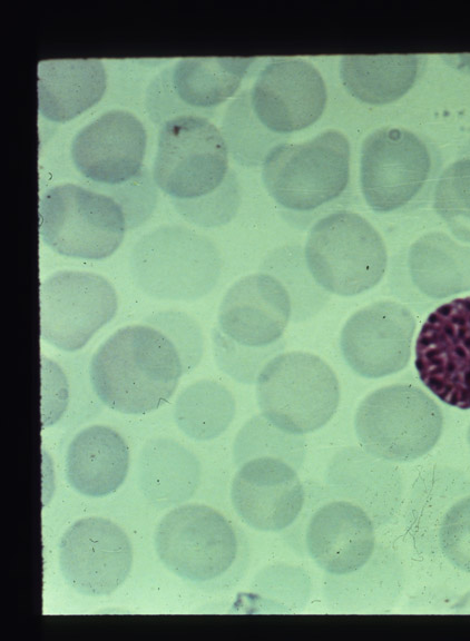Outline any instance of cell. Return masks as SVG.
<instances>
[{
	"mask_svg": "<svg viewBox=\"0 0 470 641\" xmlns=\"http://www.w3.org/2000/svg\"><path fill=\"white\" fill-rule=\"evenodd\" d=\"M228 172V147L221 130L205 117L185 114L166 120L159 130L153 165L156 185L177 205L184 203L182 215H190L199 225L214 226L228 220L216 205V191Z\"/></svg>",
	"mask_w": 470,
	"mask_h": 641,
	"instance_id": "obj_2",
	"label": "cell"
},
{
	"mask_svg": "<svg viewBox=\"0 0 470 641\" xmlns=\"http://www.w3.org/2000/svg\"><path fill=\"white\" fill-rule=\"evenodd\" d=\"M442 424L440 407L411 384H394L370 393L354 418L365 451L390 462H409L424 455L439 440Z\"/></svg>",
	"mask_w": 470,
	"mask_h": 641,
	"instance_id": "obj_8",
	"label": "cell"
},
{
	"mask_svg": "<svg viewBox=\"0 0 470 641\" xmlns=\"http://www.w3.org/2000/svg\"><path fill=\"white\" fill-rule=\"evenodd\" d=\"M255 60L239 57L183 58L170 70L168 81L175 98L185 106L212 108L237 91Z\"/></svg>",
	"mask_w": 470,
	"mask_h": 641,
	"instance_id": "obj_24",
	"label": "cell"
},
{
	"mask_svg": "<svg viewBox=\"0 0 470 641\" xmlns=\"http://www.w3.org/2000/svg\"><path fill=\"white\" fill-rule=\"evenodd\" d=\"M326 101V85L321 72L301 58L271 60L260 71L249 92L255 118L275 134L310 127L322 116Z\"/></svg>",
	"mask_w": 470,
	"mask_h": 641,
	"instance_id": "obj_14",
	"label": "cell"
},
{
	"mask_svg": "<svg viewBox=\"0 0 470 641\" xmlns=\"http://www.w3.org/2000/svg\"><path fill=\"white\" fill-rule=\"evenodd\" d=\"M126 226L114 198L76 184L53 186L40 199V237L61 256L102 260L118 249Z\"/></svg>",
	"mask_w": 470,
	"mask_h": 641,
	"instance_id": "obj_9",
	"label": "cell"
},
{
	"mask_svg": "<svg viewBox=\"0 0 470 641\" xmlns=\"http://www.w3.org/2000/svg\"><path fill=\"white\" fill-rule=\"evenodd\" d=\"M368 514L349 501L332 500L314 509L303 530V544L317 568L332 575L360 570L374 550Z\"/></svg>",
	"mask_w": 470,
	"mask_h": 641,
	"instance_id": "obj_20",
	"label": "cell"
},
{
	"mask_svg": "<svg viewBox=\"0 0 470 641\" xmlns=\"http://www.w3.org/2000/svg\"><path fill=\"white\" fill-rule=\"evenodd\" d=\"M154 546L167 570L207 592L232 588L248 566L244 533L221 512L200 503L169 511L155 529Z\"/></svg>",
	"mask_w": 470,
	"mask_h": 641,
	"instance_id": "obj_3",
	"label": "cell"
},
{
	"mask_svg": "<svg viewBox=\"0 0 470 641\" xmlns=\"http://www.w3.org/2000/svg\"><path fill=\"white\" fill-rule=\"evenodd\" d=\"M40 337L63 352L81 349L117 314L114 285L102 275L60 269L40 284Z\"/></svg>",
	"mask_w": 470,
	"mask_h": 641,
	"instance_id": "obj_10",
	"label": "cell"
},
{
	"mask_svg": "<svg viewBox=\"0 0 470 641\" xmlns=\"http://www.w3.org/2000/svg\"><path fill=\"white\" fill-rule=\"evenodd\" d=\"M415 369L443 403L470 410V296L433 310L415 342Z\"/></svg>",
	"mask_w": 470,
	"mask_h": 641,
	"instance_id": "obj_11",
	"label": "cell"
},
{
	"mask_svg": "<svg viewBox=\"0 0 470 641\" xmlns=\"http://www.w3.org/2000/svg\"><path fill=\"white\" fill-rule=\"evenodd\" d=\"M409 272L415 287L431 298H445L470 290V246L447 234L430 231L409 250Z\"/></svg>",
	"mask_w": 470,
	"mask_h": 641,
	"instance_id": "obj_23",
	"label": "cell"
},
{
	"mask_svg": "<svg viewBox=\"0 0 470 641\" xmlns=\"http://www.w3.org/2000/svg\"><path fill=\"white\" fill-rule=\"evenodd\" d=\"M147 134L140 120L129 111L112 109L82 127L70 146L71 159L86 178L118 185L141 169Z\"/></svg>",
	"mask_w": 470,
	"mask_h": 641,
	"instance_id": "obj_18",
	"label": "cell"
},
{
	"mask_svg": "<svg viewBox=\"0 0 470 641\" xmlns=\"http://www.w3.org/2000/svg\"><path fill=\"white\" fill-rule=\"evenodd\" d=\"M430 168L429 150L415 134L400 127L376 129L362 142L361 191L372 210L394 211L419 194Z\"/></svg>",
	"mask_w": 470,
	"mask_h": 641,
	"instance_id": "obj_12",
	"label": "cell"
},
{
	"mask_svg": "<svg viewBox=\"0 0 470 641\" xmlns=\"http://www.w3.org/2000/svg\"><path fill=\"white\" fill-rule=\"evenodd\" d=\"M467 437H468V442H469V446H470V426L468 428V436Z\"/></svg>",
	"mask_w": 470,
	"mask_h": 641,
	"instance_id": "obj_30",
	"label": "cell"
},
{
	"mask_svg": "<svg viewBox=\"0 0 470 641\" xmlns=\"http://www.w3.org/2000/svg\"><path fill=\"white\" fill-rule=\"evenodd\" d=\"M192 235V234H190ZM188 237L178 249L155 247L144 239L133 256V277L147 295L161 299L190 300L207 294L219 277V264L203 239Z\"/></svg>",
	"mask_w": 470,
	"mask_h": 641,
	"instance_id": "obj_19",
	"label": "cell"
},
{
	"mask_svg": "<svg viewBox=\"0 0 470 641\" xmlns=\"http://www.w3.org/2000/svg\"><path fill=\"white\" fill-rule=\"evenodd\" d=\"M414 329L415 319L404 305L380 300L349 317L341 331L340 348L358 375L384 377L407 366Z\"/></svg>",
	"mask_w": 470,
	"mask_h": 641,
	"instance_id": "obj_15",
	"label": "cell"
},
{
	"mask_svg": "<svg viewBox=\"0 0 470 641\" xmlns=\"http://www.w3.org/2000/svg\"><path fill=\"white\" fill-rule=\"evenodd\" d=\"M236 514L249 527L280 532L298 517L305 491L297 473L283 460L258 456L245 462L231 486Z\"/></svg>",
	"mask_w": 470,
	"mask_h": 641,
	"instance_id": "obj_17",
	"label": "cell"
},
{
	"mask_svg": "<svg viewBox=\"0 0 470 641\" xmlns=\"http://www.w3.org/2000/svg\"><path fill=\"white\" fill-rule=\"evenodd\" d=\"M38 111L53 122L69 121L97 103L107 78L99 59H57L38 63Z\"/></svg>",
	"mask_w": 470,
	"mask_h": 641,
	"instance_id": "obj_22",
	"label": "cell"
},
{
	"mask_svg": "<svg viewBox=\"0 0 470 641\" xmlns=\"http://www.w3.org/2000/svg\"><path fill=\"white\" fill-rule=\"evenodd\" d=\"M350 179V144L326 129L297 144H278L265 155L262 180L277 205L295 213L313 211L336 199Z\"/></svg>",
	"mask_w": 470,
	"mask_h": 641,
	"instance_id": "obj_6",
	"label": "cell"
},
{
	"mask_svg": "<svg viewBox=\"0 0 470 641\" xmlns=\"http://www.w3.org/2000/svg\"><path fill=\"white\" fill-rule=\"evenodd\" d=\"M146 322L173 341L183 357L186 371L196 366L202 356V335L193 319L180 313H161Z\"/></svg>",
	"mask_w": 470,
	"mask_h": 641,
	"instance_id": "obj_29",
	"label": "cell"
},
{
	"mask_svg": "<svg viewBox=\"0 0 470 641\" xmlns=\"http://www.w3.org/2000/svg\"><path fill=\"white\" fill-rule=\"evenodd\" d=\"M306 267L324 290L354 296L373 288L388 265L385 244L358 213L336 210L311 228L304 248Z\"/></svg>",
	"mask_w": 470,
	"mask_h": 641,
	"instance_id": "obj_7",
	"label": "cell"
},
{
	"mask_svg": "<svg viewBox=\"0 0 470 641\" xmlns=\"http://www.w3.org/2000/svg\"><path fill=\"white\" fill-rule=\"evenodd\" d=\"M433 206L451 233L470 243V158L444 169L435 186Z\"/></svg>",
	"mask_w": 470,
	"mask_h": 641,
	"instance_id": "obj_28",
	"label": "cell"
},
{
	"mask_svg": "<svg viewBox=\"0 0 470 641\" xmlns=\"http://www.w3.org/2000/svg\"><path fill=\"white\" fill-rule=\"evenodd\" d=\"M58 559L66 583L87 596L109 595L127 579L133 548L126 533L112 521L88 516L62 534Z\"/></svg>",
	"mask_w": 470,
	"mask_h": 641,
	"instance_id": "obj_13",
	"label": "cell"
},
{
	"mask_svg": "<svg viewBox=\"0 0 470 641\" xmlns=\"http://www.w3.org/2000/svg\"><path fill=\"white\" fill-rule=\"evenodd\" d=\"M415 552L441 570L470 575V476L432 466L415 480L405 509Z\"/></svg>",
	"mask_w": 470,
	"mask_h": 641,
	"instance_id": "obj_4",
	"label": "cell"
},
{
	"mask_svg": "<svg viewBox=\"0 0 470 641\" xmlns=\"http://www.w3.org/2000/svg\"><path fill=\"white\" fill-rule=\"evenodd\" d=\"M129 450L114 428L91 425L78 432L68 445L65 473L69 485L90 497H104L124 483Z\"/></svg>",
	"mask_w": 470,
	"mask_h": 641,
	"instance_id": "obj_21",
	"label": "cell"
},
{
	"mask_svg": "<svg viewBox=\"0 0 470 641\" xmlns=\"http://www.w3.org/2000/svg\"><path fill=\"white\" fill-rule=\"evenodd\" d=\"M198 480V463L180 444L157 438L143 448L139 485L151 503L168 506L182 502L193 494Z\"/></svg>",
	"mask_w": 470,
	"mask_h": 641,
	"instance_id": "obj_26",
	"label": "cell"
},
{
	"mask_svg": "<svg viewBox=\"0 0 470 641\" xmlns=\"http://www.w3.org/2000/svg\"><path fill=\"white\" fill-rule=\"evenodd\" d=\"M419 63L417 55L343 56L340 78L354 98L383 105L401 98L411 89Z\"/></svg>",
	"mask_w": 470,
	"mask_h": 641,
	"instance_id": "obj_25",
	"label": "cell"
},
{
	"mask_svg": "<svg viewBox=\"0 0 470 641\" xmlns=\"http://www.w3.org/2000/svg\"><path fill=\"white\" fill-rule=\"evenodd\" d=\"M292 315L291 296L273 275L255 273L237 279L224 294L217 331L234 345L272 352Z\"/></svg>",
	"mask_w": 470,
	"mask_h": 641,
	"instance_id": "obj_16",
	"label": "cell"
},
{
	"mask_svg": "<svg viewBox=\"0 0 470 641\" xmlns=\"http://www.w3.org/2000/svg\"><path fill=\"white\" fill-rule=\"evenodd\" d=\"M186 371L183 357L160 329L148 324L118 328L95 351L89 379L108 408L128 415L153 412L175 393Z\"/></svg>",
	"mask_w": 470,
	"mask_h": 641,
	"instance_id": "obj_1",
	"label": "cell"
},
{
	"mask_svg": "<svg viewBox=\"0 0 470 641\" xmlns=\"http://www.w3.org/2000/svg\"><path fill=\"white\" fill-rule=\"evenodd\" d=\"M235 414L229 391L213 381H198L186 387L175 403V421L192 438L210 440L222 434Z\"/></svg>",
	"mask_w": 470,
	"mask_h": 641,
	"instance_id": "obj_27",
	"label": "cell"
},
{
	"mask_svg": "<svg viewBox=\"0 0 470 641\" xmlns=\"http://www.w3.org/2000/svg\"><path fill=\"white\" fill-rule=\"evenodd\" d=\"M263 418L276 430L303 435L323 427L340 402L337 377L320 356L287 352L272 357L256 377Z\"/></svg>",
	"mask_w": 470,
	"mask_h": 641,
	"instance_id": "obj_5",
	"label": "cell"
}]
</instances>
